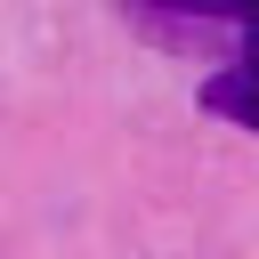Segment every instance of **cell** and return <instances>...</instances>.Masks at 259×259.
<instances>
[{"instance_id":"cell-1","label":"cell","mask_w":259,"mask_h":259,"mask_svg":"<svg viewBox=\"0 0 259 259\" xmlns=\"http://www.w3.org/2000/svg\"><path fill=\"white\" fill-rule=\"evenodd\" d=\"M202 105L235 130H259V16H243V57L202 81Z\"/></svg>"}]
</instances>
